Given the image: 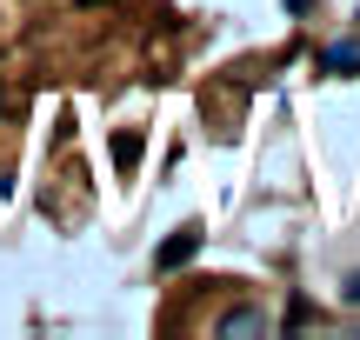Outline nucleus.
Returning a JSON list of instances; mask_svg holds the SVG:
<instances>
[{
  "label": "nucleus",
  "instance_id": "nucleus-3",
  "mask_svg": "<svg viewBox=\"0 0 360 340\" xmlns=\"http://www.w3.org/2000/svg\"><path fill=\"white\" fill-rule=\"evenodd\" d=\"M327 67H340V74H347V67H360V47H354V40H340V47H327Z\"/></svg>",
  "mask_w": 360,
  "mask_h": 340
},
{
  "label": "nucleus",
  "instance_id": "nucleus-5",
  "mask_svg": "<svg viewBox=\"0 0 360 340\" xmlns=\"http://www.w3.org/2000/svg\"><path fill=\"white\" fill-rule=\"evenodd\" d=\"M340 294H347V301L360 307V274H347V287H340Z\"/></svg>",
  "mask_w": 360,
  "mask_h": 340
},
{
  "label": "nucleus",
  "instance_id": "nucleus-6",
  "mask_svg": "<svg viewBox=\"0 0 360 340\" xmlns=\"http://www.w3.org/2000/svg\"><path fill=\"white\" fill-rule=\"evenodd\" d=\"M287 7H307V0H287Z\"/></svg>",
  "mask_w": 360,
  "mask_h": 340
},
{
  "label": "nucleus",
  "instance_id": "nucleus-4",
  "mask_svg": "<svg viewBox=\"0 0 360 340\" xmlns=\"http://www.w3.org/2000/svg\"><path fill=\"white\" fill-rule=\"evenodd\" d=\"M114 160H120V167H134V160H141V133H120V140H114Z\"/></svg>",
  "mask_w": 360,
  "mask_h": 340
},
{
  "label": "nucleus",
  "instance_id": "nucleus-2",
  "mask_svg": "<svg viewBox=\"0 0 360 340\" xmlns=\"http://www.w3.org/2000/svg\"><path fill=\"white\" fill-rule=\"evenodd\" d=\"M220 334H267V314H260V307H233V314L220 320Z\"/></svg>",
  "mask_w": 360,
  "mask_h": 340
},
{
  "label": "nucleus",
  "instance_id": "nucleus-1",
  "mask_svg": "<svg viewBox=\"0 0 360 340\" xmlns=\"http://www.w3.org/2000/svg\"><path fill=\"white\" fill-rule=\"evenodd\" d=\"M193 254H200V227H180V234L167 240V247L154 254V267H160V274H167V267H187Z\"/></svg>",
  "mask_w": 360,
  "mask_h": 340
}]
</instances>
